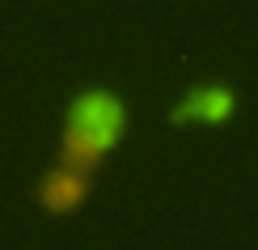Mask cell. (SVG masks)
<instances>
[{"label":"cell","mask_w":258,"mask_h":250,"mask_svg":"<svg viewBox=\"0 0 258 250\" xmlns=\"http://www.w3.org/2000/svg\"><path fill=\"white\" fill-rule=\"evenodd\" d=\"M89 191H93V174L72 170V166H51L47 174H42L34 199H38V208L51 212V216H72V212L85 208Z\"/></svg>","instance_id":"cell-3"},{"label":"cell","mask_w":258,"mask_h":250,"mask_svg":"<svg viewBox=\"0 0 258 250\" xmlns=\"http://www.w3.org/2000/svg\"><path fill=\"white\" fill-rule=\"evenodd\" d=\"M237 115V89L229 81H199L169 106L174 127H224Z\"/></svg>","instance_id":"cell-2"},{"label":"cell","mask_w":258,"mask_h":250,"mask_svg":"<svg viewBox=\"0 0 258 250\" xmlns=\"http://www.w3.org/2000/svg\"><path fill=\"white\" fill-rule=\"evenodd\" d=\"M127 136V102L119 89L89 85L68 97L63 111V132H59V153L55 166H72L93 174Z\"/></svg>","instance_id":"cell-1"}]
</instances>
